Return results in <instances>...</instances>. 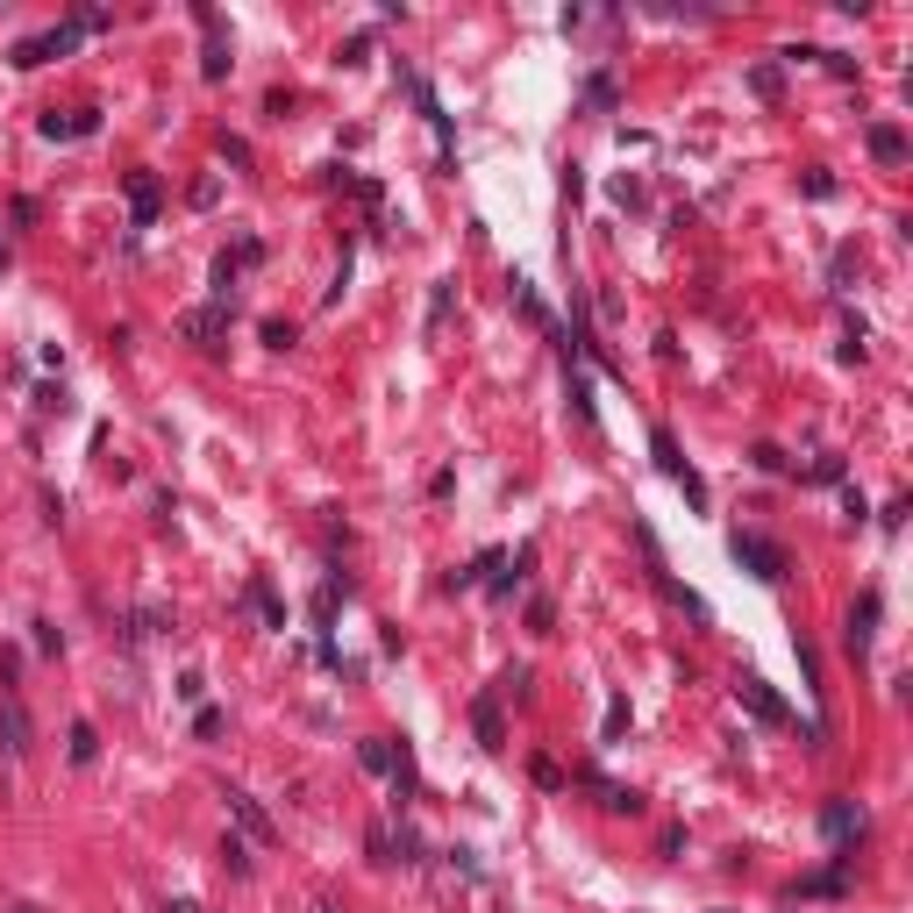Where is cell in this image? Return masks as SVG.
I'll return each mask as SVG.
<instances>
[{
	"mask_svg": "<svg viewBox=\"0 0 913 913\" xmlns=\"http://www.w3.org/2000/svg\"><path fill=\"white\" fill-rule=\"evenodd\" d=\"M528 692H536V671H528V664H514V671H500V700L528 706Z\"/></svg>",
	"mask_w": 913,
	"mask_h": 913,
	"instance_id": "ffe728a7",
	"label": "cell"
},
{
	"mask_svg": "<svg viewBox=\"0 0 913 913\" xmlns=\"http://www.w3.org/2000/svg\"><path fill=\"white\" fill-rule=\"evenodd\" d=\"M307 913H336V906H329V899H315V906H307Z\"/></svg>",
	"mask_w": 913,
	"mask_h": 913,
	"instance_id": "b9f144b4",
	"label": "cell"
},
{
	"mask_svg": "<svg viewBox=\"0 0 913 913\" xmlns=\"http://www.w3.org/2000/svg\"><path fill=\"white\" fill-rule=\"evenodd\" d=\"M15 678H22V649H0V686L15 692Z\"/></svg>",
	"mask_w": 913,
	"mask_h": 913,
	"instance_id": "8d00e7d4",
	"label": "cell"
},
{
	"mask_svg": "<svg viewBox=\"0 0 913 913\" xmlns=\"http://www.w3.org/2000/svg\"><path fill=\"white\" fill-rule=\"evenodd\" d=\"M678 493H686V500H692V507H700V514L714 507V493H706V479H700V471H692V465L678 471Z\"/></svg>",
	"mask_w": 913,
	"mask_h": 913,
	"instance_id": "d4e9b609",
	"label": "cell"
},
{
	"mask_svg": "<svg viewBox=\"0 0 913 913\" xmlns=\"http://www.w3.org/2000/svg\"><path fill=\"white\" fill-rule=\"evenodd\" d=\"M578 785H593L607 813H643V793H629V785H614V779H599V771H578Z\"/></svg>",
	"mask_w": 913,
	"mask_h": 913,
	"instance_id": "7c38bea8",
	"label": "cell"
},
{
	"mask_svg": "<svg viewBox=\"0 0 913 913\" xmlns=\"http://www.w3.org/2000/svg\"><path fill=\"white\" fill-rule=\"evenodd\" d=\"M528 771H536V785H542V793H557V785H564V771H557L550 757H536V764H528Z\"/></svg>",
	"mask_w": 913,
	"mask_h": 913,
	"instance_id": "d590c367",
	"label": "cell"
},
{
	"mask_svg": "<svg viewBox=\"0 0 913 913\" xmlns=\"http://www.w3.org/2000/svg\"><path fill=\"white\" fill-rule=\"evenodd\" d=\"M728 550H735V564H742L757 585H785V571H793V557H785L779 542H771V536H749V528H735Z\"/></svg>",
	"mask_w": 913,
	"mask_h": 913,
	"instance_id": "6da1fadb",
	"label": "cell"
},
{
	"mask_svg": "<svg viewBox=\"0 0 913 913\" xmlns=\"http://www.w3.org/2000/svg\"><path fill=\"white\" fill-rule=\"evenodd\" d=\"M229 265H236V271H257V265H265V243H257V236H243L236 250H229Z\"/></svg>",
	"mask_w": 913,
	"mask_h": 913,
	"instance_id": "484cf974",
	"label": "cell"
},
{
	"mask_svg": "<svg viewBox=\"0 0 913 913\" xmlns=\"http://www.w3.org/2000/svg\"><path fill=\"white\" fill-rule=\"evenodd\" d=\"M194 22H200V36H208V44H200V79H222L229 65V36H222V15H214V8H194Z\"/></svg>",
	"mask_w": 913,
	"mask_h": 913,
	"instance_id": "277c9868",
	"label": "cell"
},
{
	"mask_svg": "<svg viewBox=\"0 0 913 913\" xmlns=\"http://www.w3.org/2000/svg\"><path fill=\"white\" fill-rule=\"evenodd\" d=\"M222 870H229V878H250V870H257V856H250V842H243V835H222Z\"/></svg>",
	"mask_w": 913,
	"mask_h": 913,
	"instance_id": "ac0fdd59",
	"label": "cell"
},
{
	"mask_svg": "<svg viewBox=\"0 0 913 913\" xmlns=\"http://www.w3.org/2000/svg\"><path fill=\"white\" fill-rule=\"evenodd\" d=\"M749 93H764V101H771V93H779V65H757V72H749Z\"/></svg>",
	"mask_w": 913,
	"mask_h": 913,
	"instance_id": "e575fe53",
	"label": "cell"
},
{
	"mask_svg": "<svg viewBox=\"0 0 913 913\" xmlns=\"http://www.w3.org/2000/svg\"><path fill=\"white\" fill-rule=\"evenodd\" d=\"M30 629H36V649H44V657H58V649H65V635H58V621H30Z\"/></svg>",
	"mask_w": 913,
	"mask_h": 913,
	"instance_id": "1f68e13d",
	"label": "cell"
},
{
	"mask_svg": "<svg viewBox=\"0 0 913 913\" xmlns=\"http://www.w3.org/2000/svg\"><path fill=\"white\" fill-rule=\"evenodd\" d=\"M336 58H343V65H364V58H372V30H358L343 50H336Z\"/></svg>",
	"mask_w": 913,
	"mask_h": 913,
	"instance_id": "d6a6232c",
	"label": "cell"
},
{
	"mask_svg": "<svg viewBox=\"0 0 913 913\" xmlns=\"http://www.w3.org/2000/svg\"><path fill=\"white\" fill-rule=\"evenodd\" d=\"M585 101H593V107H614V79L599 72V79H593V86H585Z\"/></svg>",
	"mask_w": 913,
	"mask_h": 913,
	"instance_id": "74e56055",
	"label": "cell"
},
{
	"mask_svg": "<svg viewBox=\"0 0 913 913\" xmlns=\"http://www.w3.org/2000/svg\"><path fill=\"white\" fill-rule=\"evenodd\" d=\"M471 728H479L485 749H507V714H500V692H485V700L471 706Z\"/></svg>",
	"mask_w": 913,
	"mask_h": 913,
	"instance_id": "4fadbf2b",
	"label": "cell"
},
{
	"mask_svg": "<svg viewBox=\"0 0 913 913\" xmlns=\"http://www.w3.org/2000/svg\"><path fill=\"white\" fill-rule=\"evenodd\" d=\"M250 607H257V614H265V629H285V607H279V593H271L265 578L250 585Z\"/></svg>",
	"mask_w": 913,
	"mask_h": 913,
	"instance_id": "7402d4cb",
	"label": "cell"
},
{
	"mask_svg": "<svg viewBox=\"0 0 913 913\" xmlns=\"http://www.w3.org/2000/svg\"><path fill=\"white\" fill-rule=\"evenodd\" d=\"M564 393H571V414H578L585 429H599V400H593V378H585V364H578V358L564 364Z\"/></svg>",
	"mask_w": 913,
	"mask_h": 913,
	"instance_id": "8fae6325",
	"label": "cell"
},
{
	"mask_svg": "<svg viewBox=\"0 0 913 913\" xmlns=\"http://www.w3.org/2000/svg\"><path fill=\"white\" fill-rule=\"evenodd\" d=\"M870 635H878V593H864V599L850 607V629H842L850 657H864V649H870Z\"/></svg>",
	"mask_w": 913,
	"mask_h": 913,
	"instance_id": "30bf717a",
	"label": "cell"
},
{
	"mask_svg": "<svg viewBox=\"0 0 913 913\" xmlns=\"http://www.w3.org/2000/svg\"><path fill=\"white\" fill-rule=\"evenodd\" d=\"M514 307H522L528 321H542V329H550V315H542V300H536V285H528V279H514ZM550 336H557V329H550Z\"/></svg>",
	"mask_w": 913,
	"mask_h": 913,
	"instance_id": "cb8c5ba5",
	"label": "cell"
},
{
	"mask_svg": "<svg viewBox=\"0 0 913 913\" xmlns=\"http://www.w3.org/2000/svg\"><path fill=\"white\" fill-rule=\"evenodd\" d=\"M79 36H86L79 22H58V30H44V36H22V44H15V65H22V72H36V65L65 58V50L79 44Z\"/></svg>",
	"mask_w": 913,
	"mask_h": 913,
	"instance_id": "7a4b0ae2",
	"label": "cell"
},
{
	"mask_svg": "<svg viewBox=\"0 0 913 913\" xmlns=\"http://www.w3.org/2000/svg\"><path fill=\"white\" fill-rule=\"evenodd\" d=\"M165 913H200V906H194V899H172V906H165Z\"/></svg>",
	"mask_w": 913,
	"mask_h": 913,
	"instance_id": "60d3db41",
	"label": "cell"
},
{
	"mask_svg": "<svg viewBox=\"0 0 913 913\" xmlns=\"http://www.w3.org/2000/svg\"><path fill=\"white\" fill-rule=\"evenodd\" d=\"M813 58H821V65H828V72H835V79H850V72H856V58H842V50H813Z\"/></svg>",
	"mask_w": 913,
	"mask_h": 913,
	"instance_id": "ab89813d",
	"label": "cell"
},
{
	"mask_svg": "<svg viewBox=\"0 0 913 913\" xmlns=\"http://www.w3.org/2000/svg\"><path fill=\"white\" fill-rule=\"evenodd\" d=\"M101 757V735H93V721H72V764H93Z\"/></svg>",
	"mask_w": 913,
	"mask_h": 913,
	"instance_id": "603a6c76",
	"label": "cell"
},
{
	"mask_svg": "<svg viewBox=\"0 0 913 913\" xmlns=\"http://www.w3.org/2000/svg\"><path fill=\"white\" fill-rule=\"evenodd\" d=\"M649 457H657V465H664V479H678V471H686V457H678L671 429H649Z\"/></svg>",
	"mask_w": 913,
	"mask_h": 913,
	"instance_id": "d6986e66",
	"label": "cell"
},
{
	"mask_svg": "<svg viewBox=\"0 0 913 913\" xmlns=\"http://www.w3.org/2000/svg\"><path fill=\"white\" fill-rule=\"evenodd\" d=\"M835 892H850V856H835L821 878H799V899H835Z\"/></svg>",
	"mask_w": 913,
	"mask_h": 913,
	"instance_id": "5bb4252c",
	"label": "cell"
},
{
	"mask_svg": "<svg viewBox=\"0 0 913 913\" xmlns=\"http://www.w3.org/2000/svg\"><path fill=\"white\" fill-rule=\"evenodd\" d=\"M864 828H870V813L856 807V799H828V813H821V835L835 842V850H850V842L864 835Z\"/></svg>",
	"mask_w": 913,
	"mask_h": 913,
	"instance_id": "8992f818",
	"label": "cell"
},
{
	"mask_svg": "<svg viewBox=\"0 0 913 913\" xmlns=\"http://www.w3.org/2000/svg\"><path fill=\"white\" fill-rule=\"evenodd\" d=\"M93 129H101V115H93V107H79V115H44L50 143H72V136H93Z\"/></svg>",
	"mask_w": 913,
	"mask_h": 913,
	"instance_id": "9a60e30c",
	"label": "cell"
},
{
	"mask_svg": "<svg viewBox=\"0 0 913 913\" xmlns=\"http://www.w3.org/2000/svg\"><path fill=\"white\" fill-rule=\"evenodd\" d=\"M749 465H757V471H785V449L779 443H757V449H749Z\"/></svg>",
	"mask_w": 913,
	"mask_h": 913,
	"instance_id": "f1b7e54d",
	"label": "cell"
},
{
	"mask_svg": "<svg viewBox=\"0 0 913 913\" xmlns=\"http://www.w3.org/2000/svg\"><path fill=\"white\" fill-rule=\"evenodd\" d=\"M864 143H870V157H878V165H906V129H892V121H878Z\"/></svg>",
	"mask_w": 913,
	"mask_h": 913,
	"instance_id": "2e32d148",
	"label": "cell"
},
{
	"mask_svg": "<svg viewBox=\"0 0 913 913\" xmlns=\"http://www.w3.org/2000/svg\"><path fill=\"white\" fill-rule=\"evenodd\" d=\"M179 336H186V343H200V350H222V336H229V307L214 300V307H194V315H179Z\"/></svg>",
	"mask_w": 913,
	"mask_h": 913,
	"instance_id": "52a82bcc",
	"label": "cell"
},
{
	"mask_svg": "<svg viewBox=\"0 0 913 913\" xmlns=\"http://www.w3.org/2000/svg\"><path fill=\"white\" fill-rule=\"evenodd\" d=\"M358 764H364V771H378V779H393V742H386V735L358 742Z\"/></svg>",
	"mask_w": 913,
	"mask_h": 913,
	"instance_id": "44dd1931",
	"label": "cell"
},
{
	"mask_svg": "<svg viewBox=\"0 0 913 913\" xmlns=\"http://www.w3.org/2000/svg\"><path fill=\"white\" fill-rule=\"evenodd\" d=\"M265 343H271V350H293L300 329H293V321H265Z\"/></svg>",
	"mask_w": 913,
	"mask_h": 913,
	"instance_id": "836d02e7",
	"label": "cell"
},
{
	"mask_svg": "<svg viewBox=\"0 0 913 913\" xmlns=\"http://www.w3.org/2000/svg\"><path fill=\"white\" fill-rule=\"evenodd\" d=\"M449 300H457V279H435V293H429V329L449 315Z\"/></svg>",
	"mask_w": 913,
	"mask_h": 913,
	"instance_id": "4316f807",
	"label": "cell"
},
{
	"mask_svg": "<svg viewBox=\"0 0 913 913\" xmlns=\"http://www.w3.org/2000/svg\"><path fill=\"white\" fill-rule=\"evenodd\" d=\"M386 835H393V864H429V856H421V835H414V821H400V828L386 821Z\"/></svg>",
	"mask_w": 913,
	"mask_h": 913,
	"instance_id": "e0dca14e",
	"label": "cell"
},
{
	"mask_svg": "<svg viewBox=\"0 0 913 913\" xmlns=\"http://www.w3.org/2000/svg\"><path fill=\"white\" fill-rule=\"evenodd\" d=\"M735 700H742L757 721H771V728H785V721H793V706H785L779 692L764 686V678H735Z\"/></svg>",
	"mask_w": 913,
	"mask_h": 913,
	"instance_id": "ba28073f",
	"label": "cell"
},
{
	"mask_svg": "<svg viewBox=\"0 0 913 913\" xmlns=\"http://www.w3.org/2000/svg\"><path fill=\"white\" fill-rule=\"evenodd\" d=\"M364 850H372V864H393V835H386V821H372V835H364Z\"/></svg>",
	"mask_w": 913,
	"mask_h": 913,
	"instance_id": "83f0119b",
	"label": "cell"
},
{
	"mask_svg": "<svg viewBox=\"0 0 913 913\" xmlns=\"http://www.w3.org/2000/svg\"><path fill=\"white\" fill-rule=\"evenodd\" d=\"M528 629H536V635L557 629V607H550V599H528Z\"/></svg>",
	"mask_w": 913,
	"mask_h": 913,
	"instance_id": "f546056e",
	"label": "cell"
},
{
	"mask_svg": "<svg viewBox=\"0 0 913 913\" xmlns=\"http://www.w3.org/2000/svg\"><path fill=\"white\" fill-rule=\"evenodd\" d=\"M799 186H807L813 200H828V194H835V172H807V179H799Z\"/></svg>",
	"mask_w": 913,
	"mask_h": 913,
	"instance_id": "f35d334b",
	"label": "cell"
},
{
	"mask_svg": "<svg viewBox=\"0 0 913 913\" xmlns=\"http://www.w3.org/2000/svg\"><path fill=\"white\" fill-rule=\"evenodd\" d=\"M30 706L15 700V692H0V757H30Z\"/></svg>",
	"mask_w": 913,
	"mask_h": 913,
	"instance_id": "5b68a950",
	"label": "cell"
},
{
	"mask_svg": "<svg viewBox=\"0 0 913 913\" xmlns=\"http://www.w3.org/2000/svg\"><path fill=\"white\" fill-rule=\"evenodd\" d=\"M157 208H165V186L150 179V172H129V214H136V229L157 222Z\"/></svg>",
	"mask_w": 913,
	"mask_h": 913,
	"instance_id": "9c48e42d",
	"label": "cell"
},
{
	"mask_svg": "<svg viewBox=\"0 0 913 913\" xmlns=\"http://www.w3.org/2000/svg\"><path fill=\"white\" fill-rule=\"evenodd\" d=\"M621 728H629V700L607 706V728H599V742H621Z\"/></svg>",
	"mask_w": 913,
	"mask_h": 913,
	"instance_id": "4dcf8cb0",
	"label": "cell"
},
{
	"mask_svg": "<svg viewBox=\"0 0 913 913\" xmlns=\"http://www.w3.org/2000/svg\"><path fill=\"white\" fill-rule=\"evenodd\" d=\"M222 807H229V821L243 828V842H271V835H279V828H271V813L257 807L250 793H236V785H222Z\"/></svg>",
	"mask_w": 913,
	"mask_h": 913,
	"instance_id": "3957f363",
	"label": "cell"
}]
</instances>
